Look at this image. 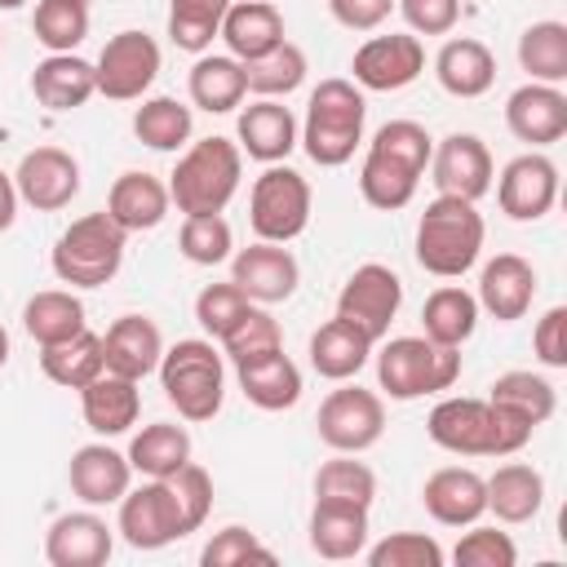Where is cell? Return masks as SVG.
Masks as SVG:
<instances>
[{"label": "cell", "mask_w": 567, "mask_h": 567, "mask_svg": "<svg viewBox=\"0 0 567 567\" xmlns=\"http://www.w3.org/2000/svg\"><path fill=\"white\" fill-rule=\"evenodd\" d=\"M230 0H168V40L186 53H204L221 35Z\"/></svg>", "instance_id": "cell-45"}, {"label": "cell", "mask_w": 567, "mask_h": 567, "mask_svg": "<svg viewBox=\"0 0 567 567\" xmlns=\"http://www.w3.org/2000/svg\"><path fill=\"white\" fill-rule=\"evenodd\" d=\"M354 84L372 89V93H399L408 89L421 71H425V44L408 31H390V35H372L354 49Z\"/></svg>", "instance_id": "cell-14"}, {"label": "cell", "mask_w": 567, "mask_h": 567, "mask_svg": "<svg viewBox=\"0 0 567 567\" xmlns=\"http://www.w3.org/2000/svg\"><path fill=\"white\" fill-rule=\"evenodd\" d=\"M315 430L319 439L332 447V452H368L372 443H381L385 434V403L377 390H363V385H341L332 390L323 403H319V416H315Z\"/></svg>", "instance_id": "cell-11"}, {"label": "cell", "mask_w": 567, "mask_h": 567, "mask_svg": "<svg viewBox=\"0 0 567 567\" xmlns=\"http://www.w3.org/2000/svg\"><path fill=\"white\" fill-rule=\"evenodd\" d=\"M306 71H310L306 53H301L292 40H284V44H275L270 53L244 62V84H248V93H257V97H288L292 89H301Z\"/></svg>", "instance_id": "cell-43"}, {"label": "cell", "mask_w": 567, "mask_h": 567, "mask_svg": "<svg viewBox=\"0 0 567 567\" xmlns=\"http://www.w3.org/2000/svg\"><path fill=\"white\" fill-rule=\"evenodd\" d=\"M328 9L346 31H377L390 18L394 0H328Z\"/></svg>", "instance_id": "cell-56"}, {"label": "cell", "mask_w": 567, "mask_h": 567, "mask_svg": "<svg viewBox=\"0 0 567 567\" xmlns=\"http://www.w3.org/2000/svg\"><path fill=\"white\" fill-rule=\"evenodd\" d=\"M221 40H226L230 58L252 62V58L270 53L275 44H284V13L270 0H230V9L221 18Z\"/></svg>", "instance_id": "cell-30"}, {"label": "cell", "mask_w": 567, "mask_h": 567, "mask_svg": "<svg viewBox=\"0 0 567 567\" xmlns=\"http://www.w3.org/2000/svg\"><path fill=\"white\" fill-rule=\"evenodd\" d=\"M372 337L363 328H354L350 319H328L315 337H310V368L323 377V381H350L359 377V368L372 359Z\"/></svg>", "instance_id": "cell-31"}, {"label": "cell", "mask_w": 567, "mask_h": 567, "mask_svg": "<svg viewBox=\"0 0 567 567\" xmlns=\"http://www.w3.org/2000/svg\"><path fill=\"white\" fill-rule=\"evenodd\" d=\"M159 354H164V337H159V323L146 315H120L102 337L106 372L128 377V381L151 377L159 368Z\"/></svg>", "instance_id": "cell-25"}, {"label": "cell", "mask_w": 567, "mask_h": 567, "mask_svg": "<svg viewBox=\"0 0 567 567\" xmlns=\"http://www.w3.org/2000/svg\"><path fill=\"white\" fill-rule=\"evenodd\" d=\"M430 177L439 186V195H456V199H483L492 190L496 164L483 137L474 133H447L443 142H434L430 155Z\"/></svg>", "instance_id": "cell-15"}, {"label": "cell", "mask_w": 567, "mask_h": 567, "mask_svg": "<svg viewBox=\"0 0 567 567\" xmlns=\"http://www.w3.org/2000/svg\"><path fill=\"white\" fill-rule=\"evenodd\" d=\"M190 102L208 115H226L244 102L248 84H244V62L230 53H199V62L190 66Z\"/></svg>", "instance_id": "cell-35"}, {"label": "cell", "mask_w": 567, "mask_h": 567, "mask_svg": "<svg viewBox=\"0 0 567 567\" xmlns=\"http://www.w3.org/2000/svg\"><path fill=\"white\" fill-rule=\"evenodd\" d=\"M399 306H403V279L381 261H363L337 292V315L350 319L354 328H363L372 341L390 337Z\"/></svg>", "instance_id": "cell-13"}, {"label": "cell", "mask_w": 567, "mask_h": 567, "mask_svg": "<svg viewBox=\"0 0 567 567\" xmlns=\"http://www.w3.org/2000/svg\"><path fill=\"white\" fill-rule=\"evenodd\" d=\"M270 350H284L279 319H275L266 306L252 301V306L230 323V332L221 337V359L248 363V359H261V354H270Z\"/></svg>", "instance_id": "cell-46"}, {"label": "cell", "mask_w": 567, "mask_h": 567, "mask_svg": "<svg viewBox=\"0 0 567 567\" xmlns=\"http://www.w3.org/2000/svg\"><path fill=\"white\" fill-rule=\"evenodd\" d=\"M124 239L128 235L111 221L106 208L102 213H84V217H75L58 235L53 257H49L53 261V275L62 284H71V288H102L124 266Z\"/></svg>", "instance_id": "cell-7"}, {"label": "cell", "mask_w": 567, "mask_h": 567, "mask_svg": "<svg viewBox=\"0 0 567 567\" xmlns=\"http://www.w3.org/2000/svg\"><path fill=\"white\" fill-rule=\"evenodd\" d=\"M80 412H84V425H89L93 434H102V439L128 434V430L137 425V412H142L137 381L115 377V372L93 377V381L80 390Z\"/></svg>", "instance_id": "cell-27"}, {"label": "cell", "mask_w": 567, "mask_h": 567, "mask_svg": "<svg viewBox=\"0 0 567 567\" xmlns=\"http://www.w3.org/2000/svg\"><path fill=\"white\" fill-rule=\"evenodd\" d=\"M363 120H368V102L363 89L354 80H319V89L306 102V124L297 133V142L306 146V155L319 168H341L354 146L363 142Z\"/></svg>", "instance_id": "cell-3"}, {"label": "cell", "mask_w": 567, "mask_h": 567, "mask_svg": "<svg viewBox=\"0 0 567 567\" xmlns=\"http://www.w3.org/2000/svg\"><path fill=\"white\" fill-rule=\"evenodd\" d=\"M66 478H71V492L97 509V505H120V496L133 487V465L124 452L106 443H84L71 452Z\"/></svg>", "instance_id": "cell-22"}, {"label": "cell", "mask_w": 567, "mask_h": 567, "mask_svg": "<svg viewBox=\"0 0 567 567\" xmlns=\"http://www.w3.org/2000/svg\"><path fill=\"white\" fill-rule=\"evenodd\" d=\"M235 377H239V390L252 408L261 412H284L301 399V368L284 354V350H270L261 359H248V363H235Z\"/></svg>", "instance_id": "cell-32"}, {"label": "cell", "mask_w": 567, "mask_h": 567, "mask_svg": "<svg viewBox=\"0 0 567 567\" xmlns=\"http://www.w3.org/2000/svg\"><path fill=\"white\" fill-rule=\"evenodd\" d=\"M9 363V332H4V323H0V368Z\"/></svg>", "instance_id": "cell-58"}, {"label": "cell", "mask_w": 567, "mask_h": 567, "mask_svg": "<svg viewBox=\"0 0 567 567\" xmlns=\"http://www.w3.org/2000/svg\"><path fill=\"white\" fill-rule=\"evenodd\" d=\"M536 297V270L518 252H496L478 275V310H487L501 323H514L532 310Z\"/></svg>", "instance_id": "cell-23"}, {"label": "cell", "mask_w": 567, "mask_h": 567, "mask_svg": "<svg viewBox=\"0 0 567 567\" xmlns=\"http://www.w3.org/2000/svg\"><path fill=\"white\" fill-rule=\"evenodd\" d=\"M421 328H425V337L434 346L461 350L474 337V328H478V297L465 292V288H456V284L434 288L425 297V306H421Z\"/></svg>", "instance_id": "cell-36"}, {"label": "cell", "mask_w": 567, "mask_h": 567, "mask_svg": "<svg viewBox=\"0 0 567 567\" xmlns=\"http://www.w3.org/2000/svg\"><path fill=\"white\" fill-rule=\"evenodd\" d=\"M377 496V474L354 461V452H341L337 461H323L315 474V501H350V505H372Z\"/></svg>", "instance_id": "cell-47"}, {"label": "cell", "mask_w": 567, "mask_h": 567, "mask_svg": "<svg viewBox=\"0 0 567 567\" xmlns=\"http://www.w3.org/2000/svg\"><path fill=\"white\" fill-rule=\"evenodd\" d=\"M31 31L49 53H75L89 35V0H35Z\"/></svg>", "instance_id": "cell-44"}, {"label": "cell", "mask_w": 567, "mask_h": 567, "mask_svg": "<svg viewBox=\"0 0 567 567\" xmlns=\"http://www.w3.org/2000/svg\"><path fill=\"white\" fill-rule=\"evenodd\" d=\"M133 133L151 151H182L190 142V133H195V115L177 97H146L133 111Z\"/></svg>", "instance_id": "cell-42"}, {"label": "cell", "mask_w": 567, "mask_h": 567, "mask_svg": "<svg viewBox=\"0 0 567 567\" xmlns=\"http://www.w3.org/2000/svg\"><path fill=\"white\" fill-rule=\"evenodd\" d=\"M430 155H434V137L425 133V124H416V120L381 124L372 133L363 168H359V195L381 213L412 204V195L430 168Z\"/></svg>", "instance_id": "cell-1"}, {"label": "cell", "mask_w": 567, "mask_h": 567, "mask_svg": "<svg viewBox=\"0 0 567 567\" xmlns=\"http://www.w3.org/2000/svg\"><path fill=\"white\" fill-rule=\"evenodd\" d=\"M128 465L137 470V474H146V478H168V474H177L186 461H190V434H186V425H173V421H151V425H142L137 434H133V443H128Z\"/></svg>", "instance_id": "cell-37"}, {"label": "cell", "mask_w": 567, "mask_h": 567, "mask_svg": "<svg viewBox=\"0 0 567 567\" xmlns=\"http://www.w3.org/2000/svg\"><path fill=\"white\" fill-rule=\"evenodd\" d=\"M434 75L452 97H483L496 84V58L483 40L474 35H456L439 49L434 58Z\"/></svg>", "instance_id": "cell-33"}, {"label": "cell", "mask_w": 567, "mask_h": 567, "mask_svg": "<svg viewBox=\"0 0 567 567\" xmlns=\"http://www.w3.org/2000/svg\"><path fill=\"white\" fill-rule=\"evenodd\" d=\"M487 399H492L496 408H505L509 416L527 421L532 430H536V425H545V421L554 416V408H558V394H554V385H549L540 372H523V368H514V372H501V377L492 381Z\"/></svg>", "instance_id": "cell-40"}, {"label": "cell", "mask_w": 567, "mask_h": 567, "mask_svg": "<svg viewBox=\"0 0 567 567\" xmlns=\"http://www.w3.org/2000/svg\"><path fill=\"white\" fill-rule=\"evenodd\" d=\"M452 563L456 567H514L518 563V545L509 540V532H496V527H474L456 540L452 549Z\"/></svg>", "instance_id": "cell-50"}, {"label": "cell", "mask_w": 567, "mask_h": 567, "mask_svg": "<svg viewBox=\"0 0 567 567\" xmlns=\"http://www.w3.org/2000/svg\"><path fill=\"white\" fill-rule=\"evenodd\" d=\"M425 434L456 456H514L527 447L536 430L496 408L492 399H443L434 403Z\"/></svg>", "instance_id": "cell-2"}, {"label": "cell", "mask_w": 567, "mask_h": 567, "mask_svg": "<svg viewBox=\"0 0 567 567\" xmlns=\"http://www.w3.org/2000/svg\"><path fill=\"white\" fill-rule=\"evenodd\" d=\"M532 350L545 368H567V310L563 306H549L540 319H536V332H532Z\"/></svg>", "instance_id": "cell-55"}, {"label": "cell", "mask_w": 567, "mask_h": 567, "mask_svg": "<svg viewBox=\"0 0 567 567\" xmlns=\"http://www.w3.org/2000/svg\"><path fill=\"white\" fill-rule=\"evenodd\" d=\"M22 328L35 346H58L75 332H84V301L66 288H44L22 306Z\"/></svg>", "instance_id": "cell-38"}, {"label": "cell", "mask_w": 567, "mask_h": 567, "mask_svg": "<svg viewBox=\"0 0 567 567\" xmlns=\"http://www.w3.org/2000/svg\"><path fill=\"white\" fill-rule=\"evenodd\" d=\"M31 93L44 111H75L97 93V71L80 53H49L31 71Z\"/></svg>", "instance_id": "cell-29"}, {"label": "cell", "mask_w": 567, "mask_h": 567, "mask_svg": "<svg viewBox=\"0 0 567 567\" xmlns=\"http://www.w3.org/2000/svg\"><path fill=\"white\" fill-rule=\"evenodd\" d=\"M558 199V164L540 151L514 155L496 177V204L514 221H540Z\"/></svg>", "instance_id": "cell-16"}, {"label": "cell", "mask_w": 567, "mask_h": 567, "mask_svg": "<svg viewBox=\"0 0 567 567\" xmlns=\"http://www.w3.org/2000/svg\"><path fill=\"white\" fill-rule=\"evenodd\" d=\"M483 213L474 208V199H456V195H434L416 221V261L421 270L439 275V279H461L478 252H483Z\"/></svg>", "instance_id": "cell-4"}, {"label": "cell", "mask_w": 567, "mask_h": 567, "mask_svg": "<svg viewBox=\"0 0 567 567\" xmlns=\"http://www.w3.org/2000/svg\"><path fill=\"white\" fill-rule=\"evenodd\" d=\"M199 563L204 567H239V563H275V554L257 540V532L230 523V527L213 532V540L199 549Z\"/></svg>", "instance_id": "cell-51"}, {"label": "cell", "mask_w": 567, "mask_h": 567, "mask_svg": "<svg viewBox=\"0 0 567 567\" xmlns=\"http://www.w3.org/2000/svg\"><path fill=\"white\" fill-rule=\"evenodd\" d=\"M252 301L235 288V284H208V288H199V297H195V319H199V328L208 332V341H221L226 332H230V323L248 310Z\"/></svg>", "instance_id": "cell-52"}, {"label": "cell", "mask_w": 567, "mask_h": 567, "mask_svg": "<svg viewBox=\"0 0 567 567\" xmlns=\"http://www.w3.org/2000/svg\"><path fill=\"white\" fill-rule=\"evenodd\" d=\"M505 128L532 151L554 146L567 133V93L558 84H536V80L518 84L505 102Z\"/></svg>", "instance_id": "cell-19"}, {"label": "cell", "mask_w": 567, "mask_h": 567, "mask_svg": "<svg viewBox=\"0 0 567 567\" xmlns=\"http://www.w3.org/2000/svg\"><path fill=\"white\" fill-rule=\"evenodd\" d=\"M244 177V151L230 137H199L182 151L177 168L168 173V199L177 213H221Z\"/></svg>", "instance_id": "cell-5"}, {"label": "cell", "mask_w": 567, "mask_h": 567, "mask_svg": "<svg viewBox=\"0 0 567 567\" xmlns=\"http://www.w3.org/2000/svg\"><path fill=\"white\" fill-rule=\"evenodd\" d=\"M13 186H18V199L31 204L35 213H58L80 195V164L62 146H35L18 159Z\"/></svg>", "instance_id": "cell-17"}, {"label": "cell", "mask_w": 567, "mask_h": 567, "mask_svg": "<svg viewBox=\"0 0 567 567\" xmlns=\"http://www.w3.org/2000/svg\"><path fill=\"white\" fill-rule=\"evenodd\" d=\"M111 549H115L111 523L102 514H93V505L53 518L49 536H44V558L53 567H102L111 558Z\"/></svg>", "instance_id": "cell-20"}, {"label": "cell", "mask_w": 567, "mask_h": 567, "mask_svg": "<svg viewBox=\"0 0 567 567\" xmlns=\"http://www.w3.org/2000/svg\"><path fill=\"white\" fill-rule=\"evenodd\" d=\"M518 66L536 84H563L567 80V22H532L518 35Z\"/></svg>", "instance_id": "cell-41"}, {"label": "cell", "mask_w": 567, "mask_h": 567, "mask_svg": "<svg viewBox=\"0 0 567 567\" xmlns=\"http://www.w3.org/2000/svg\"><path fill=\"white\" fill-rule=\"evenodd\" d=\"M421 505L434 523L443 527H470L487 514V487L483 474H474L470 465H443L425 478L421 487Z\"/></svg>", "instance_id": "cell-21"}, {"label": "cell", "mask_w": 567, "mask_h": 567, "mask_svg": "<svg viewBox=\"0 0 567 567\" xmlns=\"http://www.w3.org/2000/svg\"><path fill=\"white\" fill-rule=\"evenodd\" d=\"M230 248H235V235L221 213H195L177 230V252L195 266H217L230 257Z\"/></svg>", "instance_id": "cell-48"}, {"label": "cell", "mask_w": 567, "mask_h": 567, "mask_svg": "<svg viewBox=\"0 0 567 567\" xmlns=\"http://www.w3.org/2000/svg\"><path fill=\"white\" fill-rule=\"evenodd\" d=\"M40 368L53 385H66V390H84L93 377L106 372V359H102V337L97 332H75L58 346H40Z\"/></svg>", "instance_id": "cell-39"}, {"label": "cell", "mask_w": 567, "mask_h": 567, "mask_svg": "<svg viewBox=\"0 0 567 567\" xmlns=\"http://www.w3.org/2000/svg\"><path fill=\"white\" fill-rule=\"evenodd\" d=\"M372 567H443V545L425 532H390L372 549H363Z\"/></svg>", "instance_id": "cell-49"}, {"label": "cell", "mask_w": 567, "mask_h": 567, "mask_svg": "<svg viewBox=\"0 0 567 567\" xmlns=\"http://www.w3.org/2000/svg\"><path fill=\"white\" fill-rule=\"evenodd\" d=\"M412 35H447L461 22V0H394Z\"/></svg>", "instance_id": "cell-54"}, {"label": "cell", "mask_w": 567, "mask_h": 567, "mask_svg": "<svg viewBox=\"0 0 567 567\" xmlns=\"http://www.w3.org/2000/svg\"><path fill=\"white\" fill-rule=\"evenodd\" d=\"M93 71H97V93H102V97H111V102H133V97H142V93L155 84V75H159V44H155V35H146V31H115V35L102 44Z\"/></svg>", "instance_id": "cell-12"}, {"label": "cell", "mask_w": 567, "mask_h": 567, "mask_svg": "<svg viewBox=\"0 0 567 567\" xmlns=\"http://www.w3.org/2000/svg\"><path fill=\"white\" fill-rule=\"evenodd\" d=\"M456 377L461 354L452 346H434L430 337H390L377 354V385L399 403L452 390Z\"/></svg>", "instance_id": "cell-8"}, {"label": "cell", "mask_w": 567, "mask_h": 567, "mask_svg": "<svg viewBox=\"0 0 567 567\" xmlns=\"http://www.w3.org/2000/svg\"><path fill=\"white\" fill-rule=\"evenodd\" d=\"M168 204H173L168 199V182H159L155 173H137V168L120 173L111 182V190H106V213L124 235L155 230L168 217Z\"/></svg>", "instance_id": "cell-26"}, {"label": "cell", "mask_w": 567, "mask_h": 567, "mask_svg": "<svg viewBox=\"0 0 567 567\" xmlns=\"http://www.w3.org/2000/svg\"><path fill=\"white\" fill-rule=\"evenodd\" d=\"M168 487H173V496H177L190 532H199L204 518H208V509H213V478H208V470L195 465V461H186L177 474H168Z\"/></svg>", "instance_id": "cell-53"}, {"label": "cell", "mask_w": 567, "mask_h": 567, "mask_svg": "<svg viewBox=\"0 0 567 567\" xmlns=\"http://www.w3.org/2000/svg\"><path fill=\"white\" fill-rule=\"evenodd\" d=\"M310 549L319 558H359L368 549V505L350 501H315L310 509Z\"/></svg>", "instance_id": "cell-28"}, {"label": "cell", "mask_w": 567, "mask_h": 567, "mask_svg": "<svg viewBox=\"0 0 567 567\" xmlns=\"http://www.w3.org/2000/svg\"><path fill=\"white\" fill-rule=\"evenodd\" d=\"M27 0H0V9H22Z\"/></svg>", "instance_id": "cell-59"}, {"label": "cell", "mask_w": 567, "mask_h": 567, "mask_svg": "<svg viewBox=\"0 0 567 567\" xmlns=\"http://www.w3.org/2000/svg\"><path fill=\"white\" fill-rule=\"evenodd\" d=\"M483 487H487V509L501 523H532L545 505V478H540V470H532L523 461L496 465V474L483 478Z\"/></svg>", "instance_id": "cell-34"}, {"label": "cell", "mask_w": 567, "mask_h": 567, "mask_svg": "<svg viewBox=\"0 0 567 567\" xmlns=\"http://www.w3.org/2000/svg\"><path fill=\"white\" fill-rule=\"evenodd\" d=\"M248 226L266 244H292L310 226V182L288 164H266L248 190Z\"/></svg>", "instance_id": "cell-9"}, {"label": "cell", "mask_w": 567, "mask_h": 567, "mask_svg": "<svg viewBox=\"0 0 567 567\" xmlns=\"http://www.w3.org/2000/svg\"><path fill=\"white\" fill-rule=\"evenodd\" d=\"M18 217V186H13V173L0 168V230H9Z\"/></svg>", "instance_id": "cell-57"}, {"label": "cell", "mask_w": 567, "mask_h": 567, "mask_svg": "<svg viewBox=\"0 0 567 567\" xmlns=\"http://www.w3.org/2000/svg\"><path fill=\"white\" fill-rule=\"evenodd\" d=\"M115 532L133 549H164L182 536H190V523L168 487V478H146L142 487H128L120 496V523Z\"/></svg>", "instance_id": "cell-10"}, {"label": "cell", "mask_w": 567, "mask_h": 567, "mask_svg": "<svg viewBox=\"0 0 567 567\" xmlns=\"http://www.w3.org/2000/svg\"><path fill=\"white\" fill-rule=\"evenodd\" d=\"M159 385L164 399L177 408L182 421H213L226 399V363L208 337L177 341L159 354Z\"/></svg>", "instance_id": "cell-6"}, {"label": "cell", "mask_w": 567, "mask_h": 567, "mask_svg": "<svg viewBox=\"0 0 567 567\" xmlns=\"http://www.w3.org/2000/svg\"><path fill=\"white\" fill-rule=\"evenodd\" d=\"M297 120L292 111L279 102V97H257L252 106L239 111V124H235V137H239V151L257 164H279L292 155L297 146Z\"/></svg>", "instance_id": "cell-24"}, {"label": "cell", "mask_w": 567, "mask_h": 567, "mask_svg": "<svg viewBox=\"0 0 567 567\" xmlns=\"http://www.w3.org/2000/svg\"><path fill=\"white\" fill-rule=\"evenodd\" d=\"M230 284H235L248 301L275 306V301H288V297L297 292L301 266H297V257H292L284 244L257 239V244H248V248H239V252L230 257Z\"/></svg>", "instance_id": "cell-18"}]
</instances>
